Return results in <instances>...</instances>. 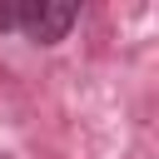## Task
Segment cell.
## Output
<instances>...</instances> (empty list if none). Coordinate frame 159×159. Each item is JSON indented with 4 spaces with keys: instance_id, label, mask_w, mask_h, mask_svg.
<instances>
[{
    "instance_id": "cell-2",
    "label": "cell",
    "mask_w": 159,
    "mask_h": 159,
    "mask_svg": "<svg viewBox=\"0 0 159 159\" xmlns=\"http://www.w3.org/2000/svg\"><path fill=\"white\" fill-rule=\"evenodd\" d=\"M0 159H10V154H0Z\"/></svg>"
},
{
    "instance_id": "cell-1",
    "label": "cell",
    "mask_w": 159,
    "mask_h": 159,
    "mask_svg": "<svg viewBox=\"0 0 159 159\" xmlns=\"http://www.w3.org/2000/svg\"><path fill=\"white\" fill-rule=\"evenodd\" d=\"M80 20V5H55V0H15L0 5V35H20L30 45H60Z\"/></svg>"
}]
</instances>
